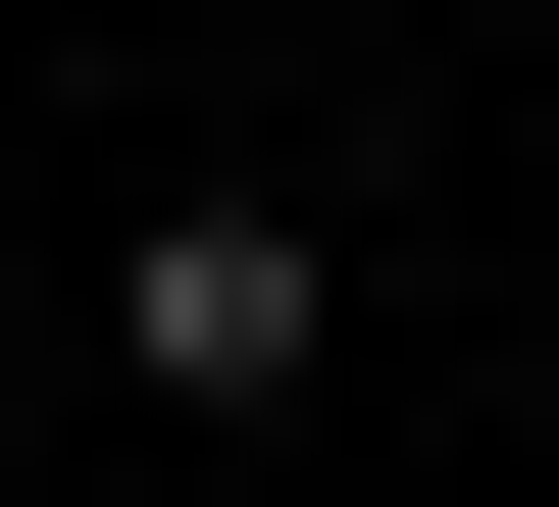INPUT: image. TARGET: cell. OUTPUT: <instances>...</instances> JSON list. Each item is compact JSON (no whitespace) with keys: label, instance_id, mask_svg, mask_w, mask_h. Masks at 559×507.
<instances>
[{"label":"cell","instance_id":"6da1fadb","mask_svg":"<svg viewBox=\"0 0 559 507\" xmlns=\"http://www.w3.org/2000/svg\"><path fill=\"white\" fill-rule=\"evenodd\" d=\"M103 355H153V457H306V355H356V254H306V203H153V254H103Z\"/></svg>","mask_w":559,"mask_h":507}]
</instances>
